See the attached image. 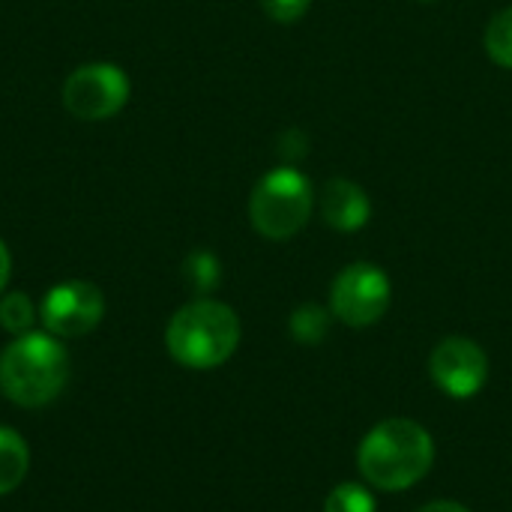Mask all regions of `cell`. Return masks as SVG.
<instances>
[{
    "instance_id": "obj_14",
    "label": "cell",
    "mask_w": 512,
    "mask_h": 512,
    "mask_svg": "<svg viewBox=\"0 0 512 512\" xmlns=\"http://www.w3.org/2000/svg\"><path fill=\"white\" fill-rule=\"evenodd\" d=\"M324 512H375V498L357 483H342L327 495Z\"/></svg>"
},
{
    "instance_id": "obj_18",
    "label": "cell",
    "mask_w": 512,
    "mask_h": 512,
    "mask_svg": "<svg viewBox=\"0 0 512 512\" xmlns=\"http://www.w3.org/2000/svg\"><path fill=\"white\" fill-rule=\"evenodd\" d=\"M417 512H471L468 507L456 504V501H435V504H426L423 510Z\"/></svg>"
},
{
    "instance_id": "obj_12",
    "label": "cell",
    "mask_w": 512,
    "mask_h": 512,
    "mask_svg": "<svg viewBox=\"0 0 512 512\" xmlns=\"http://www.w3.org/2000/svg\"><path fill=\"white\" fill-rule=\"evenodd\" d=\"M486 51L498 66L512 69V6L501 9L489 21V27H486Z\"/></svg>"
},
{
    "instance_id": "obj_1",
    "label": "cell",
    "mask_w": 512,
    "mask_h": 512,
    "mask_svg": "<svg viewBox=\"0 0 512 512\" xmlns=\"http://www.w3.org/2000/svg\"><path fill=\"white\" fill-rule=\"evenodd\" d=\"M360 474L384 492H402L420 483L432 462L435 444L432 435L405 417H393L378 423L360 444Z\"/></svg>"
},
{
    "instance_id": "obj_10",
    "label": "cell",
    "mask_w": 512,
    "mask_h": 512,
    "mask_svg": "<svg viewBox=\"0 0 512 512\" xmlns=\"http://www.w3.org/2000/svg\"><path fill=\"white\" fill-rule=\"evenodd\" d=\"M27 468H30L27 441L18 432L0 426V495L15 492L24 483Z\"/></svg>"
},
{
    "instance_id": "obj_7",
    "label": "cell",
    "mask_w": 512,
    "mask_h": 512,
    "mask_svg": "<svg viewBox=\"0 0 512 512\" xmlns=\"http://www.w3.org/2000/svg\"><path fill=\"white\" fill-rule=\"evenodd\" d=\"M39 315L51 336H63V339L87 336L90 330H96V324L105 315V297L96 285L69 279L45 294Z\"/></svg>"
},
{
    "instance_id": "obj_3",
    "label": "cell",
    "mask_w": 512,
    "mask_h": 512,
    "mask_svg": "<svg viewBox=\"0 0 512 512\" xmlns=\"http://www.w3.org/2000/svg\"><path fill=\"white\" fill-rule=\"evenodd\" d=\"M168 354L186 369H216L240 345V321L219 300L186 303L168 324Z\"/></svg>"
},
{
    "instance_id": "obj_15",
    "label": "cell",
    "mask_w": 512,
    "mask_h": 512,
    "mask_svg": "<svg viewBox=\"0 0 512 512\" xmlns=\"http://www.w3.org/2000/svg\"><path fill=\"white\" fill-rule=\"evenodd\" d=\"M186 279L195 291H210L219 285V261L210 252H195L186 261Z\"/></svg>"
},
{
    "instance_id": "obj_11",
    "label": "cell",
    "mask_w": 512,
    "mask_h": 512,
    "mask_svg": "<svg viewBox=\"0 0 512 512\" xmlns=\"http://www.w3.org/2000/svg\"><path fill=\"white\" fill-rule=\"evenodd\" d=\"M327 330H330V315L315 303H306L291 315V336L303 345L321 342L327 336Z\"/></svg>"
},
{
    "instance_id": "obj_6",
    "label": "cell",
    "mask_w": 512,
    "mask_h": 512,
    "mask_svg": "<svg viewBox=\"0 0 512 512\" xmlns=\"http://www.w3.org/2000/svg\"><path fill=\"white\" fill-rule=\"evenodd\" d=\"M390 294L393 291L387 273L378 270L375 264L357 261L336 276L330 291V306L333 315L348 327H369L387 312Z\"/></svg>"
},
{
    "instance_id": "obj_13",
    "label": "cell",
    "mask_w": 512,
    "mask_h": 512,
    "mask_svg": "<svg viewBox=\"0 0 512 512\" xmlns=\"http://www.w3.org/2000/svg\"><path fill=\"white\" fill-rule=\"evenodd\" d=\"M33 318H36V309H33L27 294L15 291V294H6L0 300V324H3V330H9L15 336H24V333H30Z\"/></svg>"
},
{
    "instance_id": "obj_16",
    "label": "cell",
    "mask_w": 512,
    "mask_h": 512,
    "mask_svg": "<svg viewBox=\"0 0 512 512\" xmlns=\"http://www.w3.org/2000/svg\"><path fill=\"white\" fill-rule=\"evenodd\" d=\"M309 3L312 0H261L264 12L273 21H279V24H294L297 18H303L306 9H309Z\"/></svg>"
},
{
    "instance_id": "obj_4",
    "label": "cell",
    "mask_w": 512,
    "mask_h": 512,
    "mask_svg": "<svg viewBox=\"0 0 512 512\" xmlns=\"http://www.w3.org/2000/svg\"><path fill=\"white\" fill-rule=\"evenodd\" d=\"M315 192L297 168H276L264 174L249 198V219L267 240L294 237L312 216Z\"/></svg>"
},
{
    "instance_id": "obj_5",
    "label": "cell",
    "mask_w": 512,
    "mask_h": 512,
    "mask_svg": "<svg viewBox=\"0 0 512 512\" xmlns=\"http://www.w3.org/2000/svg\"><path fill=\"white\" fill-rule=\"evenodd\" d=\"M129 99V78L114 63H84L63 81V105L78 120H108Z\"/></svg>"
},
{
    "instance_id": "obj_2",
    "label": "cell",
    "mask_w": 512,
    "mask_h": 512,
    "mask_svg": "<svg viewBox=\"0 0 512 512\" xmlns=\"http://www.w3.org/2000/svg\"><path fill=\"white\" fill-rule=\"evenodd\" d=\"M69 378L66 348L51 333L15 336L0 354V390L21 408H42L60 396Z\"/></svg>"
},
{
    "instance_id": "obj_9",
    "label": "cell",
    "mask_w": 512,
    "mask_h": 512,
    "mask_svg": "<svg viewBox=\"0 0 512 512\" xmlns=\"http://www.w3.org/2000/svg\"><path fill=\"white\" fill-rule=\"evenodd\" d=\"M321 216L336 231H360L372 216V201L354 180L333 177L321 189Z\"/></svg>"
},
{
    "instance_id": "obj_8",
    "label": "cell",
    "mask_w": 512,
    "mask_h": 512,
    "mask_svg": "<svg viewBox=\"0 0 512 512\" xmlns=\"http://www.w3.org/2000/svg\"><path fill=\"white\" fill-rule=\"evenodd\" d=\"M432 381L453 399H471L489 378L486 351L465 336H450L432 351Z\"/></svg>"
},
{
    "instance_id": "obj_17",
    "label": "cell",
    "mask_w": 512,
    "mask_h": 512,
    "mask_svg": "<svg viewBox=\"0 0 512 512\" xmlns=\"http://www.w3.org/2000/svg\"><path fill=\"white\" fill-rule=\"evenodd\" d=\"M9 273H12V258H9V249H6L3 240H0V291H3L6 282H9Z\"/></svg>"
}]
</instances>
